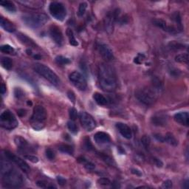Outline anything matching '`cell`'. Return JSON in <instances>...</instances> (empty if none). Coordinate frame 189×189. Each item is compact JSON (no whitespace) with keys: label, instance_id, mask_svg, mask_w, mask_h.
<instances>
[{"label":"cell","instance_id":"6da1fadb","mask_svg":"<svg viewBox=\"0 0 189 189\" xmlns=\"http://www.w3.org/2000/svg\"><path fill=\"white\" fill-rule=\"evenodd\" d=\"M1 177L2 186L7 188H21L24 183L22 176L7 160H2Z\"/></svg>","mask_w":189,"mask_h":189},{"label":"cell","instance_id":"7a4b0ae2","mask_svg":"<svg viewBox=\"0 0 189 189\" xmlns=\"http://www.w3.org/2000/svg\"><path fill=\"white\" fill-rule=\"evenodd\" d=\"M98 78L100 85L104 91L111 92L118 86L117 75L115 71L109 64L102 63L98 67Z\"/></svg>","mask_w":189,"mask_h":189},{"label":"cell","instance_id":"3957f363","mask_svg":"<svg viewBox=\"0 0 189 189\" xmlns=\"http://www.w3.org/2000/svg\"><path fill=\"white\" fill-rule=\"evenodd\" d=\"M47 120V111L42 106L38 105L34 107L31 120V125L35 130L39 131L45 128Z\"/></svg>","mask_w":189,"mask_h":189},{"label":"cell","instance_id":"277c9868","mask_svg":"<svg viewBox=\"0 0 189 189\" xmlns=\"http://www.w3.org/2000/svg\"><path fill=\"white\" fill-rule=\"evenodd\" d=\"M22 19L27 27L35 29L45 25L47 22L49 17L45 13H34L24 14Z\"/></svg>","mask_w":189,"mask_h":189},{"label":"cell","instance_id":"5b68a950","mask_svg":"<svg viewBox=\"0 0 189 189\" xmlns=\"http://www.w3.org/2000/svg\"><path fill=\"white\" fill-rule=\"evenodd\" d=\"M158 90L154 89V86L142 88L135 92V97L145 105H152L158 98Z\"/></svg>","mask_w":189,"mask_h":189},{"label":"cell","instance_id":"8992f818","mask_svg":"<svg viewBox=\"0 0 189 189\" xmlns=\"http://www.w3.org/2000/svg\"><path fill=\"white\" fill-rule=\"evenodd\" d=\"M33 70L39 75L44 77L50 83L54 86H58L60 84V79L59 76L54 72L53 70L47 65L42 64H36L33 65Z\"/></svg>","mask_w":189,"mask_h":189},{"label":"cell","instance_id":"52a82bcc","mask_svg":"<svg viewBox=\"0 0 189 189\" xmlns=\"http://www.w3.org/2000/svg\"><path fill=\"white\" fill-rule=\"evenodd\" d=\"M19 122L15 115L9 110H5L0 115V125L4 128L12 130L17 127Z\"/></svg>","mask_w":189,"mask_h":189},{"label":"cell","instance_id":"ba28073f","mask_svg":"<svg viewBox=\"0 0 189 189\" xmlns=\"http://www.w3.org/2000/svg\"><path fill=\"white\" fill-rule=\"evenodd\" d=\"M49 11L52 17L58 21H64L67 16V10L65 6L59 2H52L50 4Z\"/></svg>","mask_w":189,"mask_h":189},{"label":"cell","instance_id":"9c48e42d","mask_svg":"<svg viewBox=\"0 0 189 189\" xmlns=\"http://www.w3.org/2000/svg\"><path fill=\"white\" fill-rule=\"evenodd\" d=\"M120 14V10L115 9L113 11H110L106 14L104 18V29L108 34H112L114 31V23L117 22Z\"/></svg>","mask_w":189,"mask_h":189},{"label":"cell","instance_id":"30bf717a","mask_svg":"<svg viewBox=\"0 0 189 189\" xmlns=\"http://www.w3.org/2000/svg\"><path fill=\"white\" fill-rule=\"evenodd\" d=\"M69 79L71 83L79 90L84 91L87 88L86 78L79 72L74 71L71 72L69 75Z\"/></svg>","mask_w":189,"mask_h":189},{"label":"cell","instance_id":"8fae6325","mask_svg":"<svg viewBox=\"0 0 189 189\" xmlns=\"http://www.w3.org/2000/svg\"><path fill=\"white\" fill-rule=\"evenodd\" d=\"M4 153H5L4 154H5L6 159H7V160L15 163L18 167H19L20 169L23 172L25 173L30 172V171H31V169H30V167L25 160H22V158H20L19 157H18L17 155H15L14 154L11 153V152H8V151H5Z\"/></svg>","mask_w":189,"mask_h":189},{"label":"cell","instance_id":"7c38bea8","mask_svg":"<svg viewBox=\"0 0 189 189\" xmlns=\"http://www.w3.org/2000/svg\"><path fill=\"white\" fill-rule=\"evenodd\" d=\"M80 121H81V126L87 132H91L96 127V121L92 118V115H90L89 113L86 112H81L79 114Z\"/></svg>","mask_w":189,"mask_h":189},{"label":"cell","instance_id":"4fadbf2b","mask_svg":"<svg viewBox=\"0 0 189 189\" xmlns=\"http://www.w3.org/2000/svg\"><path fill=\"white\" fill-rule=\"evenodd\" d=\"M50 36L56 44L59 46H61L64 42L63 34L61 29L56 25H52L50 28Z\"/></svg>","mask_w":189,"mask_h":189},{"label":"cell","instance_id":"5bb4252c","mask_svg":"<svg viewBox=\"0 0 189 189\" xmlns=\"http://www.w3.org/2000/svg\"><path fill=\"white\" fill-rule=\"evenodd\" d=\"M98 51L101 57L106 61H110L114 59V54L111 48L106 44H100L98 46Z\"/></svg>","mask_w":189,"mask_h":189},{"label":"cell","instance_id":"9a60e30c","mask_svg":"<svg viewBox=\"0 0 189 189\" xmlns=\"http://www.w3.org/2000/svg\"><path fill=\"white\" fill-rule=\"evenodd\" d=\"M152 23H153L155 26H157V27L161 28V29L163 30V31L168 32V33H170L174 34L179 33V29L176 28L175 27H174V26L168 25H167L166 22L162 19H154L152 20Z\"/></svg>","mask_w":189,"mask_h":189},{"label":"cell","instance_id":"2e32d148","mask_svg":"<svg viewBox=\"0 0 189 189\" xmlns=\"http://www.w3.org/2000/svg\"><path fill=\"white\" fill-rule=\"evenodd\" d=\"M14 142L17 146L19 148V150L22 153H26V152H31L32 148L31 147L28 142L25 138L21 136H16L14 138Z\"/></svg>","mask_w":189,"mask_h":189},{"label":"cell","instance_id":"e0dca14e","mask_svg":"<svg viewBox=\"0 0 189 189\" xmlns=\"http://www.w3.org/2000/svg\"><path fill=\"white\" fill-rule=\"evenodd\" d=\"M116 128H117V129L118 130V132H120V134H121L124 138H125L126 139L130 140L131 138H132V129H131L129 126L126 125V124L118 122L116 124Z\"/></svg>","mask_w":189,"mask_h":189},{"label":"cell","instance_id":"ac0fdd59","mask_svg":"<svg viewBox=\"0 0 189 189\" xmlns=\"http://www.w3.org/2000/svg\"><path fill=\"white\" fill-rule=\"evenodd\" d=\"M152 124L157 126H165L168 124V116L165 114L159 113L154 114L152 118Z\"/></svg>","mask_w":189,"mask_h":189},{"label":"cell","instance_id":"d6986e66","mask_svg":"<svg viewBox=\"0 0 189 189\" xmlns=\"http://www.w3.org/2000/svg\"><path fill=\"white\" fill-rule=\"evenodd\" d=\"M94 140L96 143L99 145H104L109 143L111 140L109 134L106 133L104 132H98L97 133L94 134Z\"/></svg>","mask_w":189,"mask_h":189},{"label":"cell","instance_id":"ffe728a7","mask_svg":"<svg viewBox=\"0 0 189 189\" xmlns=\"http://www.w3.org/2000/svg\"><path fill=\"white\" fill-rule=\"evenodd\" d=\"M174 119L177 123L182 126H188L189 124V114L187 112H178L174 114Z\"/></svg>","mask_w":189,"mask_h":189},{"label":"cell","instance_id":"44dd1931","mask_svg":"<svg viewBox=\"0 0 189 189\" xmlns=\"http://www.w3.org/2000/svg\"><path fill=\"white\" fill-rule=\"evenodd\" d=\"M18 2L31 9H39L43 7L45 4L43 1H35V0H24L19 1Z\"/></svg>","mask_w":189,"mask_h":189},{"label":"cell","instance_id":"7402d4cb","mask_svg":"<svg viewBox=\"0 0 189 189\" xmlns=\"http://www.w3.org/2000/svg\"><path fill=\"white\" fill-rule=\"evenodd\" d=\"M0 25L5 30V31L9 33H13L16 31V26L13 25L9 20L5 19L4 17H1L0 19Z\"/></svg>","mask_w":189,"mask_h":189},{"label":"cell","instance_id":"603a6c76","mask_svg":"<svg viewBox=\"0 0 189 189\" xmlns=\"http://www.w3.org/2000/svg\"><path fill=\"white\" fill-rule=\"evenodd\" d=\"M93 99L100 106H106L108 104V100L106 98L99 92H94L93 94Z\"/></svg>","mask_w":189,"mask_h":189},{"label":"cell","instance_id":"cb8c5ba5","mask_svg":"<svg viewBox=\"0 0 189 189\" xmlns=\"http://www.w3.org/2000/svg\"><path fill=\"white\" fill-rule=\"evenodd\" d=\"M59 150L62 153L70 154V155H72L74 153V148L71 145L67 144V143H61L59 146Z\"/></svg>","mask_w":189,"mask_h":189},{"label":"cell","instance_id":"d4e9b609","mask_svg":"<svg viewBox=\"0 0 189 189\" xmlns=\"http://www.w3.org/2000/svg\"><path fill=\"white\" fill-rule=\"evenodd\" d=\"M78 161L83 164L84 168H85L88 171H92L94 169V168H95V166H94V163H92V162L87 160L86 159L83 158V157H81V158H78Z\"/></svg>","mask_w":189,"mask_h":189},{"label":"cell","instance_id":"484cf974","mask_svg":"<svg viewBox=\"0 0 189 189\" xmlns=\"http://www.w3.org/2000/svg\"><path fill=\"white\" fill-rule=\"evenodd\" d=\"M0 5H1L4 8L8 11L11 13H14V12L17 11V8H16V6L12 2L10 1H1L0 2Z\"/></svg>","mask_w":189,"mask_h":189},{"label":"cell","instance_id":"4316f807","mask_svg":"<svg viewBox=\"0 0 189 189\" xmlns=\"http://www.w3.org/2000/svg\"><path fill=\"white\" fill-rule=\"evenodd\" d=\"M2 66L5 70H11L13 68V61L8 57H2L1 59Z\"/></svg>","mask_w":189,"mask_h":189},{"label":"cell","instance_id":"83f0119b","mask_svg":"<svg viewBox=\"0 0 189 189\" xmlns=\"http://www.w3.org/2000/svg\"><path fill=\"white\" fill-rule=\"evenodd\" d=\"M165 142L168 143H169L173 146H177L178 145L177 140L172 133H167L165 135Z\"/></svg>","mask_w":189,"mask_h":189},{"label":"cell","instance_id":"f1b7e54d","mask_svg":"<svg viewBox=\"0 0 189 189\" xmlns=\"http://www.w3.org/2000/svg\"><path fill=\"white\" fill-rule=\"evenodd\" d=\"M17 38H19V39L20 40V41L22 42L23 44H25V45H29L30 47H31V46H35V44L33 43V41H32L31 39H29L27 36L24 35V34H22V33L18 34Z\"/></svg>","mask_w":189,"mask_h":189},{"label":"cell","instance_id":"f546056e","mask_svg":"<svg viewBox=\"0 0 189 189\" xmlns=\"http://www.w3.org/2000/svg\"><path fill=\"white\" fill-rule=\"evenodd\" d=\"M67 35L68 39H69V41H70V45L72 46H75V47L78 45V42L77 41V40L75 39V36H74V33H73V31H72L71 29H70V28H68V29L67 30Z\"/></svg>","mask_w":189,"mask_h":189},{"label":"cell","instance_id":"4dcf8cb0","mask_svg":"<svg viewBox=\"0 0 189 189\" xmlns=\"http://www.w3.org/2000/svg\"><path fill=\"white\" fill-rule=\"evenodd\" d=\"M1 51L4 53L6 54H10V55H15L16 54V50L13 47H11L9 45H2L1 47Z\"/></svg>","mask_w":189,"mask_h":189},{"label":"cell","instance_id":"1f68e13d","mask_svg":"<svg viewBox=\"0 0 189 189\" xmlns=\"http://www.w3.org/2000/svg\"><path fill=\"white\" fill-rule=\"evenodd\" d=\"M188 53H181L179 54L175 57V61L178 63H183L188 64Z\"/></svg>","mask_w":189,"mask_h":189},{"label":"cell","instance_id":"d6a6232c","mask_svg":"<svg viewBox=\"0 0 189 189\" xmlns=\"http://www.w3.org/2000/svg\"><path fill=\"white\" fill-rule=\"evenodd\" d=\"M55 60L56 63L59 64V65H61V66L67 65V64H70V62H71L69 59L64 57L63 56H58L56 58Z\"/></svg>","mask_w":189,"mask_h":189},{"label":"cell","instance_id":"836d02e7","mask_svg":"<svg viewBox=\"0 0 189 189\" xmlns=\"http://www.w3.org/2000/svg\"><path fill=\"white\" fill-rule=\"evenodd\" d=\"M36 185L41 188H56V187L50 182L45 180H39L36 182Z\"/></svg>","mask_w":189,"mask_h":189},{"label":"cell","instance_id":"e575fe53","mask_svg":"<svg viewBox=\"0 0 189 189\" xmlns=\"http://www.w3.org/2000/svg\"><path fill=\"white\" fill-rule=\"evenodd\" d=\"M168 47H169L171 50H183L185 45L180 43V42L174 41H171L170 43L168 44Z\"/></svg>","mask_w":189,"mask_h":189},{"label":"cell","instance_id":"d590c367","mask_svg":"<svg viewBox=\"0 0 189 189\" xmlns=\"http://www.w3.org/2000/svg\"><path fill=\"white\" fill-rule=\"evenodd\" d=\"M67 127L68 129H69L72 133L76 134L78 132V126H76V124L73 120H70V121L67 122Z\"/></svg>","mask_w":189,"mask_h":189},{"label":"cell","instance_id":"8d00e7d4","mask_svg":"<svg viewBox=\"0 0 189 189\" xmlns=\"http://www.w3.org/2000/svg\"><path fill=\"white\" fill-rule=\"evenodd\" d=\"M86 8H87V3L84 2H81L80 4L78 11V16H79V17H83L86 11Z\"/></svg>","mask_w":189,"mask_h":189},{"label":"cell","instance_id":"74e56055","mask_svg":"<svg viewBox=\"0 0 189 189\" xmlns=\"http://www.w3.org/2000/svg\"><path fill=\"white\" fill-rule=\"evenodd\" d=\"M141 143L143 146V147L146 149H148L151 144V139L148 135H144L141 138Z\"/></svg>","mask_w":189,"mask_h":189},{"label":"cell","instance_id":"f35d334b","mask_svg":"<svg viewBox=\"0 0 189 189\" xmlns=\"http://www.w3.org/2000/svg\"><path fill=\"white\" fill-rule=\"evenodd\" d=\"M84 148L88 151H91L93 149V146H92L91 141L89 138H85L84 140Z\"/></svg>","mask_w":189,"mask_h":189},{"label":"cell","instance_id":"ab89813d","mask_svg":"<svg viewBox=\"0 0 189 189\" xmlns=\"http://www.w3.org/2000/svg\"><path fill=\"white\" fill-rule=\"evenodd\" d=\"M100 157L102 159H103V160H104V161H105L107 164H109V165H113L114 164L113 159L110 158L109 156L106 155V154H104L103 153H100Z\"/></svg>","mask_w":189,"mask_h":189},{"label":"cell","instance_id":"60d3db41","mask_svg":"<svg viewBox=\"0 0 189 189\" xmlns=\"http://www.w3.org/2000/svg\"><path fill=\"white\" fill-rule=\"evenodd\" d=\"M45 153H46V157H47L48 160H53L54 159H55V158H56L55 152H54L51 149V148H47V149H46Z\"/></svg>","mask_w":189,"mask_h":189},{"label":"cell","instance_id":"b9f144b4","mask_svg":"<svg viewBox=\"0 0 189 189\" xmlns=\"http://www.w3.org/2000/svg\"><path fill=\"white\" fill-rule=\"evenodd\" d=\"M98 183L100 185V186H109V185H111V181L109 180L108 178H105V177H102L100 178L98 180Z\"/></svg>","mask_w":189,"mask_h":189},{"label":"cell","instance_id":"7bdbcfd3","mask_svg":"<svg viewBox=\"0 0 189 189\" xmlns=\"http://www.w3.org/2000/svg\"><path fill=\"white\" fill-rule=\"evenodd\" d=\"M24 158H25L26 160H30V161L33 162V163H36V162H39V158H38L37 157L32 155V154H25V155H24Z\"/></svg>","mask_w":189,"mask_h":189},{"label":"cell","instance_id":"ee69618b","mask_svg":"<svg viewBox=\"0 0 189 189\" xmlns=\"http://www.w3.org/2000/svg\"><path fill=\"white\" fill-rule=\"evenodd\" d=\"M69 114L71 120H75L78 117V111L75 108H71L69 111Z\"/></svg>","mask_w":189,"mask_h":189},{"label":"cell","instance_id":"f6af8a7d","mask_svg":"<svg viewBox=\"0 0 189 189\" xmlns=\"http://www.w3.org/2000/svg\"><path fill=\"white\" fill-rule=\"evenodd\" d=\"M144 59H145V56L143 55V54L139 53L138 55V56H137V57L134 58V63L138 64H140L143 63V61H144Z\"/></svg>","mask_w":189,"mask_h":189},{"label":"cell","instance_id":"bcb514c9","mask_svg":"<svg viewBox=\"0 0 189 189\" xmlns=\"http://www.w3.org/2000/svg\"><path fill=\"white\" fill-rule=\"evenodd\" d=\"M14 94H15L16 98H21L24 96V92L20 88H16L14 90Z\"/></svg>","mask_w":189,"mask_h":189},{"label":"cell","instance_id":"7dc6e473","mask_svg":"<svg viewBox=\"0 0 189 189\" xmlns=\"http://www.w3.org/2000/svg\"><path fill=\"white\" fill-rule=\"evenodd\" d=\"M172 181L170 180H167L164 181L162 185V188H171L172 187Z\"/></svg>","mask_w":189,"mask_h":189},{"label":"cell","instance_id":"c3c4849f","mask_svg":"<svg viewBox=\"0 0 189 189\" xmlns=\"http://www.w3.org/2000/svg\"><path fill=\"white\" fill-rule=\"evenodd\" d=\"M67 97L69 98V99L70 100H71L72 103H73V104L75 103L76 98H75V94H74L73 92L70 91H70H68V92H67Z\"/></svg>","mask_w":189,"mask_h":189},{"label":"cell","instance_id":"681fc988","mask_svg":"<svg viewBox=\"0 0 189 189\" xmlns=\"http://www.w3.org/2000/svg\"><path fill=\"white\" fill-rule=\"evenodd\" d=\"M152 160H153L154 163L158 167H160V168H161V167L163 166V163H162V162L160 160V159L156 158H152Z\"/></svg>","mask_w":189,"mask_h":189},{"label":"cell","instance_id":"f907efd6","mask_svg":"<svg viewBox=\"0 0 189 189\" xmlns=\"http://www.w3.org/2000/svg\"><path fill=\"white\" fill-rule=\"evenodd\" d=\"M154 137L158 140V141L161 142V143H165V136H162V134H154Z\"/></svg>","mask_w":189,"mask_h":189},{"label":"cell","instance_id":"816d5d0a","mask_svg":"<svg viewBox=\"0 0 189 189\" xmlns=\"http://www.w3.org/2000/svg\"><path fill=\"white\" fill-rule=\"evenodd\" d=\"M57 181L58 182H59V185H61V186H64V185L66 184V182H67V181L64 178L62 177H57Z\"/></svg>","mask_w":189,"mask_h":189},{"label":"cell","instance_id":"f5cc1de1","mask_svg":"<svg viewBox=\"0 0 189 189\" xmlns=\"http://www.w3.org/2000/svg\"><path fill=\"white\" fill-rule=\"evenodd\" d=\"M132 173L133 174H135V175L138 176V177H141L143 175L142 172L139 171L138 169H136V168H132Z\"/></svg>","mask_w":189,"mask_h":189},{"label":"cell","instance_id":"db71d44e","mask_svg":"<svg viewBox=\"0 0 189 189\" xmlns=\"http://www.w3.org/2000/svg\"><path fill=\"white\" fill-rule=\"evenodd\" d=\"M18 114H19V116H21V117L25 116L26 114V110L23 109H19L18 110Z\"/></svg>","mask_w":189,"mask_h":189},{"label":"cell","instance_id":"11a10c76","mask_svg":"<svg viewBox=\"0 0 189 189\" xmlns=\"http://www.w3.org/2000/svg\"><path fill=\"white\" fill-rule=\"evenodd\" d=\"M5 92H6V86L2 83V85H1V93H2V94H3Z\"/></svg>","mask_w":189,"mask_h":189},{"label":"cell","instance_id":"9f6ffc18","mask_svg":"<svg viewBox=\"0 0 189 189\" xmlns=\"http://www.w3.org/2000/svg\"><path fill=\"white\" fill-rule=\"evenodd\" d=\"M34 58H35L36 59H41V56H40L39 55H36V56H34Z\"/></svg>","mask_w":189,"mask_h":189},{"label":"cell","instance_id":"6f0895ef","mask_svg":"<svg viewBox=\"0 0 189 189\" xmlns=\"http://www.w3.org/2000/svg\"><path fill=\"white\" fill-rule=\"evenodd\" d=\"M27 53H28L27 54H29V55H31V50H27Z\"/></svg>","mask_w":189,"mask_h":189}]
</instances>
